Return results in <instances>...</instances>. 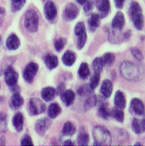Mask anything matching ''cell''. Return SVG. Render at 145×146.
I'll return each mask as SVG.
<instances>
[{
    "instance_id": "ba28073f",
    "label": "cell",
    "mask_w": 145,
    "mask_h": 146,
    "mask_svg": "<svg viewBox=\"0 0 145 146\" xmlns=\"http://www.w3.org/2000/svg\"><path fill=\"white\" fill-rule=\"evenodd\" d=\"M52 125V121L48 117H44L37 120L35 123L34 129L39 135L44 136Z\"/></svg>"
},
{
    "instance_id": "484cf974",
    "label": "cell",
    "mask_w": 145,
    "mask_h": 146,
    "mask_svg": "<svg viewBox=\"0 0 145 146\" xmlns=\"http://www.w3.org/2000/svg\"><path fill=\"white\" fill-rule=\"evenodd\" d=\"M78 74L79 77L83 80H87L91 74V71L87 62H84L80 64L78 69Z\"/></svg>"
},
{
    "instance_id": "ee69618b",
    "label": "cell",
    "mask_w": 145,
    "mask_h": 146,
    "mask_svg": "<svg viewBox=\"0 0 145 146\" xmlns=\"http://www.w3.org/2000/svg\"><path fill=\"white\" fill-rule=\"evenodd\" d=\"M125 1L126 0H114L116 8L119 9H123Z\"/></svg>"
},
{
    "instance_id": "836d02e7",
    "label": "cell",
    "mask_w": 145,
    "mask_h": 146,
    "mask_svg": "<svg viewBox=\"0 0 145 146\" xmlns=\"http://www.w3.org/2000/svg\"><path fill=\"white\" fill-rule=\"evenodd\" d=\"M90 141L89 135L86 132H81L77 139V143L79 145H87Z\"/></svg>"
},
{
    "instance_id": "681fc988",
    "label": "cell",
    "mask_w": 145,
    "mask_h": 146,
    "mask_svg": "<svg viewBox=\"0 0 145 146\" xmlns=\"http://www.w3.org/2000/svg\"><path fill=\"white\" fill-rule=\"evenodd\" d=\"M76 1L78 2V4L82 5L87 1V0H76Z\"/></svg>"
},
{
    "instance_id": "4316f807",
    "label": "cell",
    "mask_w": 145,
    "mask_h": 146,
    "mask_svg": "<svg viewBox=\"0 0 145 146\" xmlns=\"http://www.w3.org/2000/svg\"><path fill=\"white\" fill-rule=\"evenodd\" d=\"M44 62L49 70H52L56 68L59 64V60L57 57L55 55L48 54L44 58Z\"/></svg>"
},
{
    "instance_id": "e575fe53",
    "label": "cell",
    "mask_w": 145,
    "mask_h": 146,
    "mask_svg": "<svg viewBox=\"0 0 145 146\" xmlns=\"http://www.w3.org/2000/svg\"><path fill=\"white\" fill-rule=\"evenodd\" d=\"M100 80V74L97 72H95V74H93L90 80L89 86L92 90H94L99 85Z\"/></svg>"
},
{
    "instance_id": "9c48e42d",
    "label": "cell",
    "mask_w": 145,
    "mask_h": 146,
    "mask_svg": "<svg viewBox=\"0 0 145 146\" xmlns=\"http://www.w3.org/2000/svg\"><path fill=\"white\" fill-rule=\"evenodd\" d=\"M95 4L100 19H104L109 14L111 9L109 0H95Z\"/></svg>"
},
{
    "instance_id": "f35d334b",
    "label": "cell",
    "mask_w": 145,
    "mask_h": 146,
    "mask_svg": "<svg viewBox=\"0 0 145 146\" xmlns=\"http://www.w3.org/2000/svg\"><path fill=\"white\" fill-rule=\"evenodd\" d=\"M67 44V40L65 38H59L55 42V48L57 52H61Z\"/></svg>"
},
{
    "instance_id": "8d00e7d4",
    "label": "cell",
    "mask_w": 145,
    "mask_h": 146,
    "mask_svg": "<svg viewBox=\"0 0 145 146\" xmlns=\"http://www.w3.org/2000/svg\"><path fill=\"white\" fill-rule=\"evenodd\" d=\"M74 33L77 37H79V36H80L84 34H87L86 29L84 22L79 21L76 24L74 28Z\"/></svg>"
},
{
    "instance_id": "ab89813d",
    "label": "cell",
    "mask_w": 145,
    "mask_h": 146,
    "mask_svg": "<svg viewBox=\"0 0 145 146\" xmlns=\"http://www.w3.org/2000/svg\"><path fill=\"white\" fill-rule=\"evenodd\" d=\"M94 2L93 0H87V1L83 4V11L86 15H90L93 8H94Z\"/></svg>"
},
{
    "instance_id": "f6af8a7d",
    "label": "cell",
    "mask_w": 145,
    "mask_h": 146,
    "mask_svg": "<svg viewBox=\"0 0 145 146\" xmlns=\"http://www.w3.org/2000/svg\"><path fill=\"white\" fill-rule=\"evenodd\" d=\"M10 90L11 91V92L13 94V93H20V86L17 84L14 85L12 86H10Z\"/></svg>"
},
{
    "instance_id": "7a4b0ae2",
    "label": "cell",
    "mask_w": 145,
    "mask_h": 146,
    "mask_svg": "<svg viewBox=\"0 0 145 146\" xmlns=\"http://www.w3.org/2000/svg\"><path fill=\"white\" fill-rule=\"evenodd\" d=\"M92 136L95 145H110L112 143L110 131L103 125H96L93 128Z\"/></svg>"
},
{
    "instance_id": "ac0fdd59",
    "label": "cell",
    "mask_w": 145,
    "mask_h": 146,
    "mask_svg": "<svg viewBox=\"0 0 145 146\" xmlns=\"http://www.w3.org/2000/svg\"><path fill=\"white\" fill-rule=\"evenodd\" d=\"M113 90V85L112 82L109 80H104L101 85L100 92L103 97L105 98H110Z\"/></svg>"
},
{
    "instance_id": "f907efd6",
    "label": "cell",
    "mask_w": 145,
    "mask_h": 146,
    "mask_svg": "<svg viewBox=\"0 0 145 146\" xmlns=\"http://www.w3.org/2000/svg\"><path fill=\"white\" fill-rule=\"evenodd\" d=\"M134 145H142V144H141L140 143L137 142V143H136L135 144H134Z\"/></svg>"
},
{
    "instance_id": "5b68a950",
    "label": "cell",
    "mask_w": 145,
    "mask_h": 146,
    "mask_svg": "<svg viewBox=\"0 0 145 146\" xmlns=\"http://www.w3.org/2000/svg\"><path fill=\"white\" fill-rule=\"evenodd\" d=\"M47 106L41 100L38 98H32L28 104V112L30 116H38L45 112Z\"/></svg>"
},
{
    "instance_id": "cb8c5ba5",
    "label": "cell",
    "mask_w": 145,
    "mask_h": 146,
    "mask_svg": "<svg viewBox=\"0 0 145 146\" xmlns=\"http://www.w3.org/2000/svg\"><path fill=\"white\" fill-rule=\"evenodd\" d=\"M12 124L17 132H20L22 131L24 127V116L21 112L17 113L13 116Z\"/></svg>"
},
{
    "instance_id": "8992f818",
    "label": "cell",
    "mask_w": 145,
    "mask_h": 146,
    "mask_svg": "<svg viewBox=\"0 0 145 146\" xmlns=\"http://www.w3.org/2000/svg\"><path fill=\"white\" fill-rule=\"evenodd\" d=\"M79 13V9L74 3L68 4L64 8L63 18L65 21L69 22L74 20Z\"/></svg>"
},
{
    "instance_id": "30bf717a",
    "label": "cell",
    "mask_w": 145,
    "mask_h": 146,
    "mask_svg": "<svg viewBox=\"0 0 145 146\" xmlns=\"http://www.w3.org/2000/svg\"><path fill=\"white\" fill-rule=\"evenodd\" d=\"M44 13L45 19L49 21H53L57 15V10L55 3L51 0L48 1L44 8Z\"/></svg>"
},
{
    "instance_id": "816d5d0a",
    "label": "cell",
    "mask_w": 145,
    "mask_h": 146,
    "mask_svg": "<svg viewBox=\"0 0 145 146\" xmlns=\"http://www.w3.org/2000/svg\"><path fill=\"white\" fill-rule=\"evenodd\" d=\"M1 42H2V36H1V35H0V46H1Z\"/></svg>"
},
{
    "instance_id": "ffe728a7",
    "label": "cell",
    "mask_w": 145,
    "mask_h": 146,
    "mask_svg": "<svg viewBox=\"0 0 145 146\" xmlns=\"http://www.w3.org/2000/svg\"><path fill=\"white\" fill-rule=\"evenodd\" d=\"M114 105L116 108L122 110L125 109L126 106V98L123 92L118 90L115 93L114 97Z\"/></svg>"
},
{
    "instance_id": "f5cc1de1",
    "label": "cell",
    "mask_w": 145,
    "mask_h": 146,
    "mask_svg": "<svg viewBox=\"0 0 145 146\" xmlns=\"http://www.w3.org/2000/svg\"><path fill=\"white\" fill-rule=\"evenodd\" d=\"M0 88H1V85H0Z\"/></svg>"
},
{
    "instance_id": "7402d4cb",
    "label": "cell",
    "mask_w": 145,
    "mask_h": 146,
    "mask_svg": "<svg viewBox=\"0 0 145 146\" xmlns=\"http://www.w3.org/2000/svg\"><path fill=\"white\" fill-rule=\"evenodd\" d=\"M89 29L91 32H94L100 25V18L98 14L92 13L88 20Z\"/></svg>"
},
{
    "instance_id": "5bb4252c",
    "label": "cell",
    "mask_w": 145,
    "mask_h": 146,
    "mask_svg": "<svg viewBox=\"0 0 145 146\" xmlns=\"http://www.w3.org/2000/svg\"><path fill=\"white\" fill-rule=\"evenodd\" d=\"M120 31H121L116 30L113 28L108 30V39L111 44H121L125 41L123 38V35H121V33L119 32Z\"/></svg>"
},
{
    "instance_id": "7c38bea8",
    "label": "cell",
    "mask_w": 145,
    "mask_h": 146,
    "mask_svg": "<svg viewBox=\"0 0 145 146\" xmlns=\"http://www.w3.org/2000/svg\"><path fill=\"white\" fill-rule=\"evenodd\" d=\"M130 109L132 112L138 116H142L144 113V105L142 101L138 98H134L131 100Z\"/></svg>"
},
{
    "instance_id": "e0dca14e",
    "label": "cell",
    "mask_w": 145,
    "mask_h": 146,
    "mask_svg": "<svg viewBox=\"0 0 145 146\" xmlns=\"http://www.w3.org/2000/svg\"><path fill=\"white\" fill-rule=\"evenodd\" d=\"M24 103V99L21 96L20 93H13L9 103L11 109L13 111L20 108Z\"/></svg>"
},
{
    "instance_id": "b9f144b4",
    "label": "cell",
    "mask_w": 145,
    "mask_h": 146,
    "mask_svg": "<svg viewBox=\"0 0 145 146\" xmlns=\"http://www.w3.org/2000/svg\"><path fill=\"white\" fill-rule=\"evenodd\" d=\"M131 52L133 56L138 61H142L143 59L142 52L136 48H131Z\"/></svg>"
},
{
    "instance_id": "c3c4849f",
    "label": "cell",
    "mask_w": 145,
    "mask_h": 146,
    "mask_svg": "<svg viewBox=\"0 0 145 146\" xmlns=\"http://www.w3.org/2000/svg\"><path fill=\"white\" fill-rule=\"evenodd\" d=\"M64 145H74V143L71 139H68L64 142Z\"/></svg>"
},
{
    "instance_id": "603a6c76",
    "label": "cell",
    "mask_w": 145,
    "mask_h": 146,
    "mask_svg": "<svg viewBox=\"0 0 145 146\" xmlns=\"http://www.w3.org/2000/svg\"><path fill=\"white\" fill-rule=\"evenodd\" d=\"M56 90L53 87H46L42 89L41 92L42 98L45 102H49L53 100L56 96Z\"/></svg>"
},
{
    "instance_id": "f546056e",
    "label": "cell",
    "mask_w": 145,
    "mask_h": 146,
    "mask_svg": "<svg viewBox=\"0 0 145 146\" xmlns=\"http://www.w3.org/2000/svg\"><path fill=\"white\" fill-rule=\"evenodd\" d=\"M97 102H98V98L96 97V96L95 94L92 93L91 94L88 96L87 100L84 102V111L86 112L88 111L91 109H92V108L96 106Z\"/></svg>"
},
{
    "instance_id": "d4e9b609",
    "label": "cell",
    "mask_w": 145,
    "mask_h": 146,
    "mask_svg": "<svg viewBox=\"0 0 145 146\" xmlns=\"http://www.w3.org/2000/svg\"><path fill=\"white\" fill-rule=\"evenodd\" d=\"M62 111L61 108L57 103L51 104L48 109L47 113L48 117L51 119H54L56 118Z\"/></svg>"
},
{
    "instance_id": "bcb514c9",
    "label": "cell",
    "mask_w": 145,
    "mask_h": 146,
    "mask_svg": "<svg viewBox=\"0 0 145 146\" xmlns=\"http://www.w3.org/2000/svg\"><path fill=\"white\" fill-rule=\"evenodd\" d=\"M131 30H127V31H126L123 34V38L125 41H127L128 40L130 39V38H131Z\"/></svg>"
},
{
    "instance_id": "2e32d148",
    "label": "cell",
    "mask_w": 145,
    "mask_h": 146,
    "mask_svg": "<svg viewBox=\"0 0 145 146\" xmlns=\"http://www.w3.org/2000/svg\"><path fill=\"white\" fill-rule=\"evenodd\" d=\"M20 44L21 43L19 38L14 33L10 35L6 40L7 48L11 51L17 50L20 46Z\"/></svg>"
},
{
    "instance_id": "6da1fadb",
    "label": "cell",
    "mask_w": 145,
    "mask_h": 146,
    "mask_svg": "<svg viewBox=\"0 0 145 146\" xmlns=\"http://www.w3.org/2000/svg\"><path fill=\"white\" fill-rule=\"evenodd\" d=\"M119 71L123 78L129 82H137L140 79L139 68L130 61H123L120 65Z\"/></svg>"
},
{
    "instance_id": "277c9868",
    "label": "cell",
    "mask_w": 145,
    "mask_h": 146,
    "mask_svg": "<svg viewBox=\"0 0 145 146\" xmlns=\"http://www.w3.org/2000/svg\"><path fill=\"white\" fill-rule=\"evenodd\" d=\"M39 17L35 10L30 9L25 13L24 25L27 31L30 33L37 32L39 28Z\"/></svg>"
},
{
    "instance_id": "7bdbcfd3",
    "label": "cell",
    "mask_w": 145,
    "mask_h": 146,
    "mask_svg": "<svg viewBox=\"0 0 145 146\" xmlns=\"http://www.w3.org/2000/svg\"><path fill=\"white\" fill-rule=\"evenodd\" d=\"M65 89H66V86L64 83L61 82L59 84L57 85L56 89H55L56 94L57 96H60L65 90Z\"/></svg>"
},
{
    "instance_id": "74e56055",
    "label": "cell",
    "mask_w": 145,
    "mask_h": 146,
    "mask_svg": "<svg viewBox=\"0 0 145 146\" xmlns=\"http://www.w3.org/2000/svg\"><path fill=\"white\" fill-rule=\"evenodd\" d=\"M103 66L104 65L101 59V58L97 57L93 60L92 67L95 71V72H97L100 74L102 71H103Z\"/></svg>"
},
{
    "instance_id": "3957f363",
    "label": "cell",
    "mask_w": 145,
    "mask_h": 146,
    "mask_svg": "<svg viewBox=\"0 0 145 146\" xmlns=\"http://www.w3.org/2000/svg\"><path fill=\"white\" fill-rule=\"evenodd\" d=\"M128 15L132 21L134 27L137 30L141 31L144 25V18L142 8L138 3L133 1L131 3L128 11Z\"/></svg>"
},
{
    "instance_id": "4fadbf2b",
    "label": "cell",
    "mask_w": 145,
    "mask_h": 146,
    "mask_svg": "<svg viewBox=\"0 0 145 146\" xmlns=\"http://www.w3.org/2000/svg\"><path fill=\"white\" fill-rule=\"evenodd\" d=\"M125 22L123 13L119 11L117 12L112 20L111 27L114 29L121 31L125 25Z\"/></svg>"
},
{
    "instance_id": "44dd1931",
    "label": "cell",
    "mask_w": 145,
    "mask_h": 146,
    "mask_svg": "<svg viewBox=\"0 0 145 146\" xmlns=\"http://www.w3.org/2000/svg\"><path fill=\"white\" fill-rule=\"evenodd\" d=\"M132 129L134 132L137 135L143 133L145 131V121L144 118L141 120L135 117L131 123Z\"/></svg>"
},
{
    "instance_id": "d590c367",
    "label": "cell",
    "mask_w": 145,
    "mask_h": 146,
    "mask_svg": "<svg viewBox=\"0 0 145 146\" xmlns=\"http://www.w3.org/2000/svg\"><path fill=\"white\" fill-rule=\"evenodd\" d=\"M93 91L89 86L88 84H84L82 85L77 90V93L79 96L82 97H86L88 96L92 93H93Z\"/></svg>"
},
{
    "instance_id": "83f0119b",
    "label": "cell",
    "mask_w": 145,
    "mask_h": 146,
    "mask_svg": "<svg viewBox=\"0 0 145 146\" xmlns=\"http://www.w3.org/2000/svg\"><path fill=\"white\" fill-rule=\"evenodd\" d=\"M98 115L102 119L107 120L111 116V112L108 108L106 104L104 102H102L98 109Z\"/></svg>"
},
{
    "instance_id": "1f68e13d",
    "label": "cell",
    "mask_w": 145,
    "mask_h": 146,
    "mask_svg": "<svg viewBox=\"0 0 145 146\" xmlns=\"http://www.w3.org/2000/svg\"><path fill=\"white\" fill-rule=\"evenodd\" d=\"M111 116L119 123H123L125 120V113L122 109L115 108L111 112Z\"/></svg>"
},
{
    "instance_id": "9a60e30c",
    "label": "cell",
    "mask_w": 145,
    "mask_h": 146,
    "mask_svg": "<svg viewBox=\"0 0 145 146\" xmlns=\"http://www.w3.org/2000/svg\"><path fill=\"white\" fill-rule=\"evenodd\" d=\"M61 100L67 107L73 104L76 98V94L73 90L71 89L65 90L61 95Z\"/></svg>"
},
{
    "instance_id": "d6a6232c",
    "label": "cell",
    "mask_w": 145,
    "mask_h": 146,
    "mask_svg": "<svg viewBox=\"0 0 145 146\" xmlns=\"http://www.w3.org/2000/svg\"><path fill=\"white\" fill-rule=\"evenodd\" d=\"M26 0H11V11L13 13L20 11L25 5Z\"/></svg>"
},
{
    "instance_id": "52a82bcc",
    "label": "cell",
    "mask_w": 145,
    "mask_h": 146,
    "mask_svg": "<svg viewBox=\"0 0 145 146\" xmlns=\"http://www.w3.org/2000/svg\"><path fill=\"white\" fill-rule=\"evenodd\" d=\"M38 71L39 65L37 63L34 62L29 63L23 71L22 76L24 81L28 84L32 83Z\"/></svg>"
},
{
    "instance_id": "8fae6325",
    "label": "cell",
    "mask_w": 145,
    "mask_h": 146,
    "mask_svg": "<svg viewBox=\"0 0 145 146\" xmlns=\"http://www.w3.org/2000/svg\"><path fill=\"white\" fill-rule=\"evenodd\" d=\"M4 80L9 87L12 86L17 84L18 74L12 66H9L5 71Z\"/></svg>"
},
{
    "instance_id": "d6986e66",
    "label": "cell",
    "mask_w": 145,
    "mask_h": 146,
    "mask_svg": "<svg viewBox=\"0 0 145 146\" xmlns=\"http://www.w3.org/2000/svg\"><path fill=\"white\" fill-rule=\"evenodd\" d=\"M76 60V54L71 50H67L63 54L61 60L63 64L67 67H71L73 65Z\"/></svg>"
},
{
    "instance_id": "7dc6e473",
    "label": "cell",
    "mask_w": 145,
    "mask_h": 146,
    "mask_svg": "<svg viewBox=\"0 0 145 146\" xmlns=\"http://www.w3.org/2000/svg\"><path fill=\"white\" fill-rule=\"evenodd\" d=\"M6 15V11L4 8L0 7V24H2L4 17Z\"/></svg>"
},
{
    "instance_id": "4dcf8cb0",
    "label": "cell",
    "mask_w": 145,
    "mask_h": 146,
    "mask_svg": "<svg viewBox=\"0 0 145 146\" xmlns=\"http://www.w3.org/2000/svg\"><path fill=\"white\" fill-rule=\"evenodd\" d=\"M101 59L104 66L110 67L115 62V55L113 52H106L101 57Z\"/></svg>"
},
{
    "instance_id": "f1b7e54d",
    "label": "cell",
    "mask_w": 145,
    "mask_h": 146,
    "mask_svg": "<svg viewBox=\"0 0 145 146\" xmlns=\"http://www.w3.org/2000/svg\"><path fill=\"white\" fill-rule=\"evenodd\" d=\"M76 132V128L74 124L71 121L66 122L62 129V135L64 136H73Z\"/></svg>"
},
{
    "instance_id": "60d3db41",
    "label": "cell",
    "mask_w": 145,
    "mask_h": 146,
    "mask_svg": "<svg viewBox=\"0 0 145 146\" xmlns=\"http://www.w3.org/2000/svg\"><path fill=\"white\" fill-rule=\"evenodd\" d=\"M20 145L22 146H33L34 144L30 136L28 135H25L21 140Z\"/></svg>"
}]
</instances>
